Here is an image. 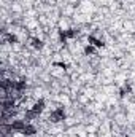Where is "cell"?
<instances>
[{
  "mask_svg": "<svg viewBox=\"0 0 135 137\" xmlns=\"http://www.w3.org/2000/svg\"><path fill=\"white\" fill-rule=\"evenodd\" d=\"M84 53L86 54H94V53H95V46H92V45L86 46V48H84Z\"/></svg>",
  "mask_w": 135,
  "mask_h": 137,
  "instance_id": "obj_6",
  "label": "cell"
},
{
  "mask_svg": "<svg viewBox=\"0 0 135 137\" xmlns=\"http://www.w3.org/2000/svg\"><path fill=\"white\" fill-rule=\"evenodd\" d=\"M89 43H91V45H92V46H95V48H102V46L105 45V43L102 42V40H99V38L92 37V35L89 37Z\"/></svg>",
  "mask_w": 135,
  "mask_h": 137,
  "instance_id": "obj_3",
  "label": "cell"
},
{
  "mask_svg": "<svg viewBox=\"0 0 135 137\" xmlns=\"http://www.w3.org/2000/svg\"><path fill=\"white\" fill-rule=\"evenodd\" d=\"M30 43H32V46H34L35 50H41V48H43V42H41V40H38V38H32Z\"/></svg>",
  "mask_w": 135,
  "mask_h": 137,
  "instance_id": "obj_4",
  "label": "cell"
},
{
  "mask_svg": "<svg viewBox=\"0 0 135 137\" xmlns=\"http://www.w3.org/2000/svg\"><path fill=\"white\" fill-rule=\"evenodd\" d=\"M127 92H130V86H129V84H126V86L121 89V96H126Z\"/></svg>",
  "mask_w": 135,
  "mask_h": 137,
  "instance_id": "obj_7",
  "label": "cell"
},
{
  "mask_svg": "<svg viewBox=\"0 0 135 137\" xmlns=\"http://www.w3.org/2000/svg\"><path fill=\"white\" fill-rule=\"evenodd\" d=\"M34 134H35V128L32 124H29V123H27L26 129H24V136H34Z\"/></svg>",
  "mask_w": 135,
  "mask_h": 137,
  "instance_id": "obj_5",
  "label": "cell"
},
{
  "mask_svg": "<svg viewBox=\"0 0 135 137\" xmlns=\"http://www.w3.org/2000/svg\"><path fill=\"white\" fill-rule=\"evenodd\" d=\"M64 118H65V112H64V108H57V110H54L53 113L49 115V120L54 121V123L61 121V120H64Z\"/></svg>",
  "mask_w": 135,
  "mask_h": 137,
  "instance_id": "obj_1",
  "label": "cell"
},
{
  "mask_svg": "<svg viewBox=\"0 0 135 137\" xmlns=\"http://www.w3.org/2000/svg\"><path fill=\"white\" fill-rule=\"evenodd\" d=\"M43 108H45V102H43V100H38V102H35V104H34V107H32V110H34L37 115L41 113Z\"/></svg>",
  "mask_w": 135,
  "mask_h": 137,
  "instance_id": "obj_2",
  "label": "cell"
}]
</instances>
